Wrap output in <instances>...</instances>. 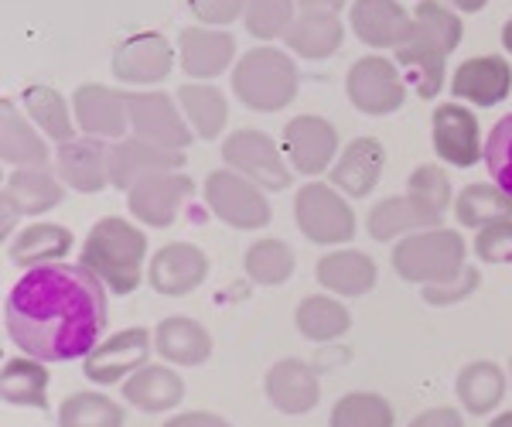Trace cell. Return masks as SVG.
Instances as JSON below:
<instances>
[{
	"mask_svg": "<svg viewBox=\"0 0 512 427\" xmlns=\"http://www.w3.org/2000/svg\"><path fill=\"white\" fill-rule=\"evenodd\" d=\"M7 335L24 356L72 363L96 349L106 328V284L82 264L31 267L7 294Z\"/></svg>",
	"mask_w": 512,
	"mask_h": 427,
	"instance_id": "6da1fadb",
	"label": "cell"
},
{
	"mask_svg": "<svg viewBox=\"0 0 512 427\" xmlns=\"http://www.w3.org/2000/svg\"><path fill=\"white\" fill-rule=\"evenodd\" d=\"M461 18L441 0H420L414 11V31L396 48V62L414 82L420 100H434L444 82V62L461 45Z\"/></svg>",
	"mask_w": 512,
	"mask_h": 427,
	"instance_id": "7a4b0ae2",
	"label": "cell"
},
{
	"mask_svg": "<svg viewBox=\"0 0 512 427\" xmlns=\"http://www.w3.org/2000/svg\"><path fill=\"white\" fill-rule=\"evenodd\" d=\"M147 236L120 216H106L89 229L82 243V267L110 287L113 294H130L144 281Z\"/></svg>",
	"mask_w": 512,
	"mask_h": 427,
	"instance_id": "3957f363",
	"label": "cell"
},
{
	"mask_svg": "<svg viewBox=\"0 0 512 427\" xmlns=\"http://www.w3.org/2000/svg\"><path fill=\"white\" fill-rule=\"evenodd\" d=\"M301 76L297 65L280 48H250L233 69V93L246 110L256 113H277L294 103Z\"/></svg>",
	"mask_w": 512,
	"mask_h": 427,
	"instance_id": "277c9868",
	"label": "cell"
},
{
	"mask_svg": "<svg viewBox=\"0 0 512 427\" xmlns=\"http://www.w3.org/2000/svg\"><path fill=\"white\" fill-rule=\"evenodd\" d=\"M465 253L468 246L461 240V233L431 226V229H420V233L403 236L393 246V267L410 284H441L451 281L465 267Z\"/></svg>",
	"mask_w": 512,
	"mask_h": 427,
	"instance_id": "5b68a950",
	"label": "cell"
},
{
	"mask_svg": "<svg viewBox=\"0 0 512 427\" xmlns=\"http://www.w3.org/2000/svg\"><path fill=\"white\" fill-rule=\"evenodd\" d=\"M222 161L260 188H267V192H287L294 182L287 154H280V147L270 141V134L253 130V127H243L226 137V144H222Z\"/></svg>",
	"mask_w": 512,
	"mask_h": 427,
	"instance_id": "8992f818",
	"label": "cell"
},
{
	"mask_svg": "<svg viewBox=\"0 0 512 427\" xmlns=\"http://www.w3.org/2000/svg\"><path fill=\"white\" fill-rule=\"evenodd\" d=\"M294 219L297 229L318 246H342L355 236L352 205L342 199V192H332L321 182H308L304 188H297Z\"/></svg>",
	"mask_w": 512,
	"mask_h": 427,
	"instance_id": "52a82bcc",
	"label": "cell"
},
{
	"mask_svg": "<svg viewBox=\"0 0 512 427\" xmlns=\"http://www.w3.org/2000/svg\"><path fill=\"white\" fill-rule=\"evenodd\" d=\"M205 205L233 229H263L270 223V202L260 185L233 168H219L205 178Z\"/></svg>",
	"mask_w": 512,
	"mask_h": 427,
	"instance_id": "ba28073f",
	"label": "cell"
},
{
	"mask_svg": "<svg viewBox=\"0 0 512 427\" xmlns=\"http://www.w3.org/2000/svg\"><path fill=\"white\" fill-rule=\"evenodd\" d=\"M345 93H349L355 110H362L366 117H390L407 100L403 76L383 55H366L355 62L345 76Z\"/></svg>",
	"mask_w": 512,
	"mask_h": 427,
	"instance_id": "9c48e42d",
	"label": "cell"
},
{
	"mask_svg": "<svg viewBox=\"0 0 512 427\" xmlns=\"http://www.w3.org/2000/svg\"><path fill=\"white\" fill-rule=\"evenodd\" d=\"M195 185L188 175L181 171H161V175H151L144 182H137L127 192V209L134 212V219H140L144 226L164 229L178 219V209L192 199Z\"/></svg>",
	"mask_w": 512,
	"mask_h": 427,
	"instance_id": "30bf717a",
	"label": "cell"
},
{
	"mask_svg": "<svg viewBox=\"0 0 512 427\" xmlns=\"http://www.w3.org/2000/svg\"><path fill=\"white\" fill-rule=\"evenodd\" d=\"M127 113L134 134L144 137V141L171 147V151L192 144L185 113L178 110L168 93H127Z\"/></svg>",
	"mask_w": 512,
	"mask_h": 427,
	"instance_id": "8fae6325",
	"label": "cell"
},
{
	"mask_svg": "<svg viewBox=\"0 0 512 427\" xmlns=\"http://www.w3.org/2000/svg\"><path fill=\"white\" fill-rule=\"evenodd\" d=\"M338 130L325 117L301 113L284 127V154L297 175H321L335 161Z\"/></svg>",
	"mask_w": 512,
	"mask_h": 427,
	"instance_id": "7c38bea8",
	"label": "cell"
},
{
	"mask_svg": "<svg viewBox=\"0 0 512 427\" xmlns=\"http://www.w3.org/2000/svg\"><path fill=\"white\" fill-rule=\"evenodd\" d=\"M151 359V332L147 328H123L110 335L103 346H96L86 356V376L93 383H123Z\"/></svg>",
	"mask_w": 512,
	"mask_h": 427,
	"instance_id": "4fadbf2b",
	"label": "cell"
},
{
	"mask_svg": "<svg viewBox=\"0 0 512 427\" xmlns=\"http://www.w3.org/2000/svg\"><path fill=\"white\" fill-rule=\"evenodd\" d=\"M431 137H434L437 158L454 164V168H472V164H478V158H485L482 130H478L475 113L458 103L437 106Z\"/></svg>",
	"mask_w": 512,
	"mask_h": 427,
	"instance_id": "5bb4252c",
	"label": "cell"
},
{
	"mask_svg": "<svg viewBox=\"0 0 512 427\" xmlns=\"http://www.w3.org/2000/svg\"><path fill=\"white\" fill-rule=\"evenodd\" d=\"M181 151H171V147H161L154 141H144V137H120L117 144L110 147V182L130 192L137 182L151 175H161V171H181Z\"/></svg>",
	"mask_w": 512,
	"mask_h": 427,
	"instance_id": "9a60e30c",
	"label": "cell"
},
{
	"mask_svg": "<svg viewBox=\"0 0 512 427\" xmlns=\"http://www.w3.org/2000/svg\"><path fill=\"white\" fill-rule=\"evenodd\" d=\"M175 65V52H171L168 38L158 31H140V35L127 38L113 55V76L130 86H154L171 72Z\"/></svg>",
	"mask_w": 512,
	"mask_h": 427,
	"instance_id": "2e32d148",
	"label": "cell"
},
{
	"mask_svg": "<svg viewBox=\"0 0 512 427\" xmlns=\"http://www.w3.org/2000/svg\"><path fill=\"white\" fill-rule=\"evenodd\" d=\"M72 110H76V120L86 137H99V141L103 137H110V141L127 137L130 113H127V93H120V89L86 82L72 96Z\"/></svg>",
	"mask_w": 512,
	"mask_h": 427,
	"instance_id": "e0dca14e",
	"label": "cell"
},
{
	"mask_svg": "<svg viewBox=\"0 0 512 427\" xmlns=\"http://www.w3.org/2000/svg\"><path fill=\"white\" fill-rule=\"evenodd\" d=\"M205 277H209V257L195 243L161 246V253L151 260V270H147V281L164 298L192 294Z\"/></svg>",
	"mask_w": 512,
	"mask_h": 427,
	"instance_id": "ac0fdd59",
	"label": "cell"
},
{
	"mask_svg": "<svg viewBox=\"0 0 512 427\" xmlns=\"http://www.w3.org/2000/svg\"><path fill=\"white\" fill-rule=\"evenodd\" d=\"M352 31L369 48H400L414 31V14L400 0H352Z\"/></svg>",
	"mask_w": 512,
	"mask_h": 427,
	"instance_id": "d6986e66",
	"label": "cell"
},
{
	"mask_svg": "<svg viewBox=\"0 0 512 427\" xmlns=\"http://www.w3.org/2000/svg\"><path fill=\"white\" fill-rule=\"evenodd\" d=\"M55 171L76 192H103L106 182H110V147L99 137H72V141L59 144Z\"/></svg>",
	"mask_w": 512,
	"mask_h": 427,
	"instance_id": "ffe728a7",
	"label": "cell"
},
{
	"mask_svg": "<svg viewBox=\"0 0 512 427\" xmlns=\"http://www.w3.org/2000/svg\"><path fill=\"white\" fill-rule=\"evenodd\" d=\"M512 89V69L499 55H478L458 65L451 79V93L475 106H499Z\"/></svg>",
	"mask_w": 512,
	"mask_h": 427,
	"instance_id": "44dd1931",
	"label": "cell"
},
{
	"mask_svg": "<svg viewBox=\"0 0 512 427\" xmlns=\"http://www.w3.org/2000/svg\"><path fill=\"white\" fill-rule=\"evenodd\" d=\"M383 164H386V151L376 137H355L332 164V182L349 199H366L379 185V178H383Z\"/></svg>",
	"mask_w": 512,
	"mask_h": 427,
	"instance_id": "7402d4cb",
	"label": "cell"
},
{
	"mask_svg": "<svg viewBox=\"0 0 512 427\" xmlns=\"http://www.w3.org/2000/svg\"><path fill=\"white\" fill-rule=\"evenodd\" d=\"M267 400L280 414H311L321 400L315 369L304 359H280L267 373Z\"/></svg>",
	"mask_w": 512,
	"mask_h": 427,
	"instance_id": "603a6c76",
	"label": "cell"
},
{
	"mask_svg": "<svg viewBox=\"0 0 512 427\" xmlns=\"http://www.w3.org/2000/svg\"><path fill=\"white\" fill-rule=\"evenodd\" d=\"M181 69L192 79H216L236 59V41L229 31L212 28H185L178 38Z\"/></svg>",
	"mask_w": 512,
	"mask_h": 427,
	"instance_id": "cb8c5ba5",
	"label": "cell"
},
{
	"mask_svg": "<svg viewBox=\"0 0 512 427\" xmlns=\"http://www.w3.org/2000/svg\"><path fill=\"white\" fill-rule=\"evenodd\" d=\"M62 178L52 175V168L48 164H35V168H14L11 175H7L4 182V195L0 199H7L14 205V209L21 212V216H41V212H48L52 205L62 202Z\"/></svg>",
	"mask_w": 512,
	"mask_h": 427,
	"instance_id": "d4e9b609",
	"label": "cell"
},
{
	"mask_svg": "<svg viewBox=\"0 0 512 427\" xmlns=\"http://www.w3.org/2000/svg\"><path fill=\"white\" fill-rule=\"evenodd\" d=\"M154 346H158V356L164 363L202 366V363H209V356H212V335L205 332V325L195 322V318L171 315L158 325Z\"/></svg>",
	"mask_w": 512,
	"mask_h": 427,
	"instance_id": "484cf974",
	"label": "cell"
},
{
	"mask_svg": "<svg viewBox=\"0 0 512 427\" xmlns=\"http://www.w3.org/2000/svg\"><path fill=\"white\" fill-rule=\"evenodd\" d=\"M376 264L359 250H335L325 253L315 267V277L325 291L342 294V298H362L376 287Z\"/></svg>",
	"mask_w": 512,
	"mask_h": 427,
	"instance_id": "4316f807",
	"label": "cell"
},
{
	"mask_svg": "<svg viewBox=\"0 0 512 427\" xmlns=\"http://www.w3.org/2000/svg\"><path fill=\"white\" fill-rule=\"evenodd\" d=\"M120 393L127 404H134L144 414H161V410H175L181 404L185 383L168 366H144L120 383Z\"/></svg>",
	"mask_w": 512,
	"mask_h": 427,
	"instance_id": "83f0119b",
	"label": "cell"
},
{
	"mask_svg": "<svg viewBox=\"0 0 512 427\" xmlns=\"http://www.w3.org/2000/svg\"><path fill=\"white\" fill-rule=\"evenodd\" d=\"M437 223H441V219H434L410 192L393 195V199H383L379 205H373V209H369V219H366L369 236L379 243H390L396 236L420 233V229H431Z\"/></svg>",
	"mask_w": 512,
	"mask_h": 427,
	"instance_id": "f1b7e54d",
	"label": "cell"
},
{
	"mask_svg": "<svg viewBox=\"0 0 512 427\" xmlns=\"http://www.w3.org/2000/svg\"><path fill=\"white\" fill-rule=\"evenodd\" d=\"M0 158L14 168H35V164H48V144L38 137V130L21 117L14 100L0 103Z\"/></svg>",
	"mask_w": 512,
	"mask_h": 427,
	"instance_id": "f546056e",
	"label": "cell"
},
{
	"mask_svg": "<svg viewBox=\"0 0 512 427\" xmlns=\"http://www.w3.org/2000/svg\"><path fill=\"white\" fill-rule=\"evenodd\" d=\"M345 28L338 21V14L328 11H301V18H294L291 28L284 31L287 48L304 59H328L342 48Z\"/></svg>",
	"mask_w": 512,
	"mask_h": 427,
	"instance_id": "4dcf8cb0",
	"label": "cell"
},
{
	"mask_svg": "<svg viewBox=\"0 0 512 427\" xmlns=\"http://www.w3.org/2000/svg\"><path fill=\"white\" fill-rule=\"evenodd\" d=\"M69 250H72L69 229L55 226V223H35L14 236L11 246H7V257L18 267L31 270V267H45V264H59Z\"/></svg>",
	"mask_w": 512,
	"mask_h": 427,
	"instance_id": "1f68e13d",
	"label": "cell"
},
{
	"mask_svg": "<svg viewBox=\"0 0 512 427\" xmlns=\"http://www.w3.org/2000/svg\"><path fill=\"white\" fill-rule=\"evenodd\" d=\"M0 393L14 407L48 410V369L35 356H14L0 373Z\"/></svg>",
	"mask_w": 512,
	"mask_h": 427,
	"instance_id": "d6a6232c",
	"label": "cell"
},
{
	"mask_svg": "<svg viewBox=\"0 0 512 427\" xmlns=\"http://www.w3.org/2000/svg\"><path fill=\"white\" fill-rule=\"evenodd\" d=\"M178 103H181L185 120L192 123L195 134L202 137V141H216L222 130H226L229 106H226V96H222L216 86L185 82V86L178 89Z\"/></svg>",
	"mask_w": 512,
	"mask_h": 427,
	"instance_id": "836d02e7",
	"label": "cell"
},
{
	"mask_svg": "<svg viewBox=\"0 0 512 427\" xmlns=\"http://www.w3.org/2000/svg\"><path fill=\"white\" fill-rule=\"evenodd\" d=\"M294 325L311 342H335L352 328V315L342 301L328 298V294H311L297 305Z\"/></svg>",
	"mask_w": 512,
	"mask_h": 427,
	"instance_id": "e575fe53",
	"label": "cell"
},
{
	"mask_svg": "<svg viewBox=\"0 0 512 427\" xmlns=\"http://www.w3.org/2000/svg\"><path fill=\"white\" fill-rule=\"evenodd\" d=\"M454 393H458L461 407L475 417H485L495 410L506 397V373L495 363H472L458 373L454 380Z\"/></svg>",
	"mask_w": 512,
	"mask_h": 427,
	"instance_id": "d590c367",
	"label": "cell"
},
{
	"mask_svg": "<svg viewBox=\"0 0 512 427\" xmlns=\"http://www.w3.org/2000/svg\"><path fill=\"white\" fill-rule=\"evenodd\" d=\"M454 216L468 229H485L492 223H502V219H512V195L489 182L465 185L458 202H454Z\"/></svg>",
	"mask_w": 512,
	"mask_h": 427,
	"instance_id": "8d00e7d4",
	"label": "cell"
},
{
	"mask_svg": "<svg viewBox=\"0 0 512 427\" xmlns=\"http://www.w3.org/2000/svg\"><path fill=\"white\" fill-rule=\"evenodd\" d=\"M21 103H24L28 117L38 123V130L45 137H52V141H59V144L76 137V123H72V113H76V110H69V103L62 100L59 89L35 82V86L24 89Z\"/></svg>",
	"mask_w": 512,
	"mask_h": 427,
	"instance_id": "74e56055",
	"label": "cell"
},
{
	"mask_svg": "<svg viewBox=\"0 0 512 427\" xmlns=\"http://www.w3.org/2000/svg\"><path fill=\"white\" fill-rule=\"evenodd\" d=\"M59 427H123V407L96 390L72 393L59 404Z\"/></svg>",
	"mask_w": 512,
	"mask_h": 427,
	"instance_id": "f35d334b",
	"label": "cell"
},
{
	"mask_svg": "<svg viewBox=\"0 0 512 427\" xmlns=\"http://www.w3.org/2000/svg\"><path fill=\"white\" fill-rule=\"evenodd\" d=\"M243 264L253 284L280 287L291 281V274H294V250L284 240H256L250 250H246Z\"/></svg>",
	"mask_w": 512,
	"mask_h": 427,
	"instance_id": "ab89813d",
	"label": "cell"
},
{
	"mask_svg": "<svg viewBox=\"0 0 512 427\" xmlns=\"http://www.w3.org/2000/svg\"><path fill=\"white\" fill-rule=\"evenodd\" d=\"M396 414L379 393H345L332 410V427H393Z\"/></svg>",
	"mask_w": 512,
	"mask_h": 427,
	"instance_id": "60d3db41",
	"label": "cell"
},
{
	"mask_svg": "<svg viewBox=\"0 0 512 427\" xmlns=\"http://www.w3.org/2000/svg\"><path fill=\"white\" fill-rule=\"evenodd\" d=\"M297 0H246V31L260 41L284 38V31L294 24Z\"/></svg>",
	"mask_w": 512,
	"mask_h": 427,
	"instance_id": "b9f144b4",
	"label": "cell"
},
{
	"mask_svg": "<svg viewBox=\"0 0 512 427\" xmlns=\"http://www.w3.org/2000/svg\"><path fill=\"white\" fill-rule=\"evenodd\" d=\"M410 195L431 212L434 219H444L451 205V182L437 164H420V168L410 175Z\"/></svg>",
	"mask_w": 512,
	"mask_h": 427,
	"instance_id": "7bdbcfd3",
	"label": "cell"
},
{
	"mask_svg": "<svg viewBox=\"0 0 512 427\" xmlns=\"http://www.w3.org/2000/svg\"><path fill=\"white\" fill-rule=\"evenodd\" d=\"M485 168H489L492 182L512 195V113L495 123L485 141Z\"/></svg>",
	"mask_w": 512,
	"mask_h": 427,
	"instance_id": "ee69618b",
	"label": "cell"
},
{
	"mask_svg": "<svg viewBox=\"0 0 512 427\" xmlns=\"http://www.w3.org/2000/svg\"><path fill=\"white\" fill-rule=\"evenodd\" d=\"M472 246H475V257L485 260V264H512V219L478 229Z\"/></svg>",
	"mask_w": 512,
	"mask_h": 427,
	"instance_id": "f6af8a7d",
	"label": "cell"
},
{
	"mask_svg": "<svg viewBox=\"0 0 512 427\" xmlns=\"http://www.w3.org/2000/svg\"><path fill=\"white\" fill-rule=\"evenodd\" d=\"M478 287V270L475 267H461L451 281H441V284H424V301L434 308H444V305H458L465 301L468 294H475Z\"/></svg>",
	"mask_w": 512,
	"mask_h": 427,
	"instance_id": "bcb514c9",
	"label": "cell"
},
{
	"mask_svg": "<svg viewBox=\"0 0 512 427\" xmlns=\"http://www.w3.org/2000/svg\"><path fill=\"white\" fill-rule=\"evenodd\" d=\"M188 7L198 21L212 24V28H226L246 14V0H188Z\"/></svg>",
	"mask_w": 512,
	"mask_h": 427,
	"instance_id": "7dc6e473",
	"label": "cell"
},
{
	"mask_svg": "<svg viewBox=\"0 0 512 427\" xmlns=\"http://www.w3.org/2000/svg\"><path fill=\"white\" fill-rule=\"evenodd\" d=\"M407 427H465V421H461V410L434 407V410H424V414H417Z\"/></svg>",
	"mask_w": 512,
	"mask_h": 427,
	"instance_id": "c3c4849f",
	"label": "cell"
},
{
	"mask_svg": "<svg viewBox=\"0 0 512 427\" xmlns=\"http://www.w3.org/2000/svg\"><path fill=\"white\" fill-rule=\"evenodd\" d=\"M164 427H233L226 424L222 417L209 414V410H185V414H175Z\"/></svg>",
	"mask_w": 512,
	"mask_h": 427,
	"instance_id": "681fc988",
	"label": "cell"
},
{
	"mask_svg": "<svg viewBox=\"0 0 512 427\" xmlns=\"http://www.w3.org/2000/svg\"><path fill=\"white\" fill-rule=\"evenodd\" d=\"M301 11H328V14H338L345 7V0H297Z\"/></svg>",
	"mask_w": 512,
	"mask_h": 427,
	"instance_id": "f907efd6",
	"label": "cell"
},
{
	"mask_svg": "<svg viewBox=\"0 0 512 427\" xmlns=\"http://www.w3.org/2000/svg\"><path fill=\"white\" fill-rule=\"evenodd\" d=\"M0 205H4V226H0V229H4V236H11V229H14V219H18L21 212L14 209V205L7 202V199H0Z\"/></svg>",
	"mask_w": 512,
	"mask_h": 427,
	"instance_id": "816d5d0a",
	"label": "cell"
},
{
	"mask_svg": "<svg viewBox=\"0 0 512 427\" xmlns=\"http://www.w3.org/2000/svg\"><path fill=\"white\" fill-rule=\"evenodd\" d=\"M454 7H458L461 14H475V11H482L485 4H489V0H451Z\"/></svg>",
	"mask_w": 512,
	"mask_h": 427,
	"instance_id": "f5cc1de1",
	"label": "cell"
},
{
	"mask_svg": "<svg viewBox=\"0 0 512 427\" xmlns=\"http://www.w3.org/2000/svg\"><path fill=\"white\" fill-rule=\"evenodd\" d=\"M489 427H512V410H502V414L495 417Z\"/></svg>",
	"mask_w": 512,
	"mask_h": 427,
	"instance_id": "db71d44e",
	"label": "cell"
},
{
	"mask_svg": "<svg viewBox=\"0 0 512 427\" xmlns=\"http://www.w3.org/2000/svg\"><path fill=\"white\" fill-rule=\"evenodd\" d=\"M502 45H506V52L512 55V18L506 21V28H502Z\"/></svg>",
	"mask_w": 512,
	"mask_h": 427,
	"instance_id": "11a10c76",
	"label": "cell"
},
{
	"mask_svg": "<svg viewBox=\"0 0 512 427\" xmlns=\"http://www.w3.org/2000/svg\"><path fill=\"white\" fill-rule=\"evenodd\" d=\"M509 373H512V366H509Z\"/></svg>",
	"mask_w": 512,
	"mask_h": 427,
	"instance_id": "9f6ffc18",
	"label": "cell"
}]
</instances>
